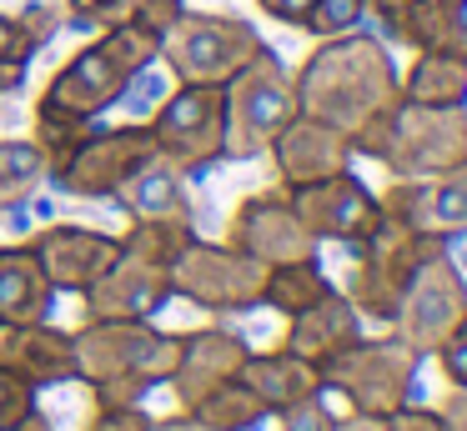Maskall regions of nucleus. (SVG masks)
Segmentation results:
<instances>
[{"mask_svg":"<svg viewBox=\"0 0 467 431\" xmlns=\"http://www.w3.org/2000/svg\"><path fill=\"white\" fill-rule=\"evenodd\" d=\"M387 431H447L442 416H427V411H392Z\"/></svg>","mask_w":467,"mask_h":431,"instance_id":"nucleus-33","label":"nucleus"},{"mask_svg":"<svg viewBox=\"0 0 467 431\" xmlns=\"http://www.w3.org/2000/svg\"><path fill=\"white\" fill-rule=\"evenodd\" d=\"M121 200L141 216H176L182 210V170L171 160L151 156L121 180Z\"/></svg>","mask_w":467,"mask_h":431,"instance_id":"nucleus-21","label":"nucleus"},{"mask_svg":"<svg viewBox=\"0 0 467 431\" xmlns=\"http://www.w3.org/2000/svg\"><path fill=\"white\" fill-rule=\"evenodd\" d=\"M412 56L467 60V0H412L392 26H382Z\"/></svg>","mask_w":467,"mask_h":431,"instance_id":"nucleus-14","label":"nucleus"},{"mask_svg":"<svg viewBox=\"0 0 467 431\" xmlns=\"http://www.w3.org/2000/svg\"><path fill=\"white\" fill-rule=\"evenodd\" d=\"M352 341H357V311L327 291L317 306H306L302 316H296V326H292V356L312 361V366H327V361L342 356Z\"/></svg>","mask_w":467,"mask_h":431,"instance_id":"nucleus-17","label":"nucleus"},{"mask_svg":"<svg viewBox=\"0 0 467 431\" xmlns=\"http://www.w3.org/2000/svg\"><path fill=\"white\" fill-rule=\"evenodd\" d=\"M36 56H41V50L31 46V36H26L21 15H16V10H0V96L21 90L26 66H31Z\"/></svg>","mask_w":467,"mask_h":431,"instance_id":"nucleus-26","label":"nucleus"},{"mask_svg":"<svg viewBox=\"0 0 467 431\" xmlns=\"http://www.w3.org/2000/svg\"><path fill=\"white\" fill-rule=\"evenodd\" d=\"M292 206L312 236H337V241H362L382 221V206L372 200V190L357 176H347V170L342 176H327V180H312V186H296Z\"/></svg>","mask_w":467,"mask_h":431,"instance_id":"nucleus-10","label":"nucleus"},{"mask_svg":"<svg viewBox=\"0 0 467 431\" xmlns=\"http://www.w3.org/2000/svg\"><path fill=\"white\" fill-rule=\"evenodd\" d=\"M262 30L226 10H182L171 30L161 36L156 66L171 70L176 86H226L236 80L262 50Z\"/></svg>","mask_w":467,"mask_h":431,"instance_id":"nucleus-4","label":"nucleus"},{"mask_svg":"<svg viewBox=\"0 0 467 431\" xmlns=\"http://www.w3.org/2000/svg\"><path fill=\"white\" fill-rule=\"evenodd\" d=\"M402 100H412V106H467V60L412 56L402 76Z\"/></svg>","mask_w":467,"mask_h":431,"instance_id":"nucleus-19","label":"nucleus"},{"mask_svg":"<svg viewBox=\"0 0 467 431\" xmlns=\"http://www.w3.org/2000/svg\"><path fill=\"white\" fill-rule=\"evenodd\" d=\"M46 301V271L36 256H0V321H31Z\"/></svg>","mask_w":467,"mask_h":431,"instance_id":"nucleus-22","label":"nucleus"},{"mask_svg":"<svg viewBox=\"0 0 467 431\" xmlns=\"http://www.w3.org/2000/svg\"><path fill=\"white\" fill-rule=\"evenodd\" d=\"M156 156L176 170H206L226 156V90L222 86H176L156 100L146 120Z\"/></svg>","mask_w":467,"mask_h":431,"instance_id":"nucleus-5","label":"nucleus"},{"mask_svg":"<svg viewBox=\"0 0 467 431\" xmlns=\"http://www.w3.org/2000/svg\"><path fill=\"white\" fill-rule=\"evenodd\" d=\"M437 351H442V366H447V376H452L457 386H467V316L457 321V326L447 331L442 341H437Z\"/></svg>","mask_w":467,"mask_h":431,"instance_id":"nucleus-30","label":"nucleus"},{"mask_svg":"<svg viewBox=\"0 0 467 431\" xmlns=\"http://www.w3.org/2000/svg\"><path fill=\"white\" fill-rule=\"evenodd\" d=\"M0 100H5V96H0Z\"/></svg>","mask_w":467,"mask_h":431,"instance_id":"nucleus-35","label":"nucleus"},{"mask_svg":"<svg viewBox=\"0 0 467 431\" xmlns=\"http://www.w3.org/2000/svg\"><path fill=\"white\" fill-rule=\"evenodd\" d=\"M382 210L397 221H407V226H417L432 241L467 231V160L452 170H437V176L392 186V196H387Z\"/></svg>","mask_w":467,"mask_h":431,"instance_id":"nucleus-12","label":"nucleus"},{"mask_svg":"<svg viewBox=\"0 0 467 431\" xmlns=\"http://www.w3.org/2000/svg\"><path fill=\"white\" fill-rule=\"evenodd\" d=\"M286 431H332V416L322 411L317 396H306L296 406H286Z\"/></svg>","mask_w":467,"mask_h":431,"instance_id":"nucleus-31","label":"nucleus"},{"mask_svg":"<svg viewBox=\"0 0 467 431\" xmlns=\"http://www.w3.org/2000/svg\"><path fill=\"white\" fill-rule=\"evenodd\" d=\"M186 0H61L66 30H121V26H141L151 36H166V30L182 20Z\"/></svg>","mask_w":467,"mask_h":431,"instance_id":"nucleus-16","label":"nucleus"},{"mask_svg":"<svg viewBox=\"0 0 467 431\" xmlns=\"http://www.w3.org/2000/svg\"><path fill=\"white\" fill-rule=\"evenodd\" d=\"M161 36L141 26L96 30L81 50H71L66 66L51 70V80L36 96V120L41 126H96L111 106H121L136 90V80L156 66Z\"/></svg>","mask_w":467,"mask_h":431,"instance_id":"nucleus-2","label":"nucleus"},{"mask_svg":"<svg viewBox=\"0 0 467 431\" xmlns=\"http://www.w3.org/2000/svg\"><path fill=\"white\" fill-rule=\"evenodd\" d=\"M327 376L367 411V416H392L402 406L407 386H412V371H417V351L407 341H352L342 356L327 361Z\"/></svg>","mask_w":467,"mask_h":431,"instance_id":"nucleus-7","label":"nucleus"},{"mask_svg":"<svg viewBox=\"0 0 467 431\" xmlns=\"http://www.w3.org/2000/svg\"><path fill=\"white\" fill-rule=\"evenodd\" d=\"M272 160L282 170L286 186H312V180H327V176H342L347 160H352V140L342 130H332L327 120H312L296 110L282 130L272 136Z\"/></svg>","mask_w":467,"mask_h":431,"instance_id":"nucleus-11","label":"nucleus"},{"mask_svg":"<svg viewBox=\"0 0 467 431\" xmlns=\"http://www.w3.org/2000/svg\"><path fill=\"white\" fill-rule=\"evenodd\" d=\"M467 316V286L452 271V261L432 256L422 261V271L412 276L402 306H397V321H402V341L412 351H437V341Z\"/></svg>","mask_w":467,"mask_h":431,"instance_id":"nucleus-8","label":"nucleus"},{"mask_svg":"<svg viewBox=\"0 0 467 431\" xmlns=\"http://www.w3.org/2000/svg\"><path fill=\"white\" fill-rule=\"evenodd\" d=\"M362 20H367V0H317L296 30H306L312 40H332L347 36V30H362Z\"/></svg>","mask_w":467,"mask_h":431,"instance_id":"nucleus-27","label":"nucleus"},{"mask_svg":"<svg viewBox=\"0 0 467 431\" xmlns=\"http://www.w3.org/2000/svg\"><path fill=\"white\" fill-rule=\"evenodd\" d=\"M226 156H256L272 146V136L296 116V86L272 46L256 50V60L236 80H226Z\"/></svg>","mask_w":467,"mask_h":431,"instance_id":"nucleus-6","label":"nucleus"},{"mask_svg":"<svg viewBox=\"0 0 467 431\" xmlns=\"http://www.w3.org/2000/svg\"><path fill=\"white\" fill-rule=\"evenodd\" d=\"M352 150L382 160L397 180L452 170L467 160V106H412L397 96V106L352 136Z\"/></svg>","mask_w":467,"mask_h":431,"instance_id":"nucleus-3","label":"nucleus"},{"mask_svg":"<svg viewBox=\"0 0 467 431\" xmlns=\"http://www.w3.org/2000/svg\"><path fill=\"white\" fill-rule=\"evenodd\" d=\"M16 15H21V26H26V36H31L36 50H46L66 30V15H61V5H56V0H31V5H21Z\"/></svg>","mask_w":467,"mask_h":431,"instance_id":"nucleus-28","label":"nucleus"},{"mask_svg":"<svg viewBox=\"0 0 467 431\" xmlns=\"http://www.w3.org/2000/svg\"><path fill=\"white\" fill-rule=\"evenodd\" d=\"M322 296H327V281H322V271H317L312 261L266 266V291H262V301H272V306H282V311H292V316H302V311L317 306Z\"/></svg>","mask_w":467,"mask_h":431,"instance_id":"nucleus-24","label":"nucleus"},{"mask_svg":"<svg viewBox=\"0 0 467 431\" xmlns=\"http://www.w3.org/2000/svg\"><path fill=\"white\" fill-rule=\"evenodd\" d=\"M46 176V156L36 140H0V210L16 206Z\"/></svg>","mask_w":467,"mask_h":431,"instance_id":"nucleus-25","label":"nucleus"},{"mask_svg":"<svg viewBox=\"0 0 467 431\" xmlns=\"http://www.w3.org/2000/svg\"><path fill=\"white\" fill-rule=\"evenodd\" d=\"M116 256H121V246L111 236H96V231L81 226H56L36 241V261H41L46 281H56V286H91Z\"/></svg>","mask_w":467,"mask_h":431,"instance_id":"nucleus-15","label":"nucleus"},{"mask_svg":"<svg viewBox=\"0 0 467 431\" xmlns=\"http://www.w3.org/2000/svg\"><path fill=\"white\" fill-rule=\"evenodd\" d=\"M11 371L16 376H36V381L71 376L76 371V346L66 336H51V331H21V346L11 351Z\"/></svg>","mask_w":467,"mask_h":431,"instance_id":"nucleus-23","label":"nucleus"},{"mask_svg":"<svg viewBox=\"0 0 467 431\" xmlns=\"http://www.w3.org/2000/svg\"><path fill=\"white\" fill-rule=\"evenodd\" d=\"M317 0H256V10H262L266 20H276V26H302L306 20V10H312Z\"/></svg>","mask_w":467,"mask_h":431,"instance_id":"nucleus-32","label":"nucleus"},{"mask_svg":"<svg viewBox=\"0 0 467 431\" xmlns=\"http://www.w3.org/2000/svg\"><path fill=\"white\" fill-rule=\"evenodd\" d=\"M236 251L262 266H286V261H312L317 251V236L302 226L292 200H276V196H262V200H246L242 216H236Z\"/></svg>","mask_w":467,"mask_h":431,"instance_id":"nucleus-13","label":"nucleus"},{"mask_svg":"<svg viewBox=\"0 0 467 431\" xmlns=\"http://www.w3.org/2000/svg\"><path fill=\"white\" fill-rule=\"evenodd\" d=\"M31 406V391H26V376H16L11 366H0V426H11V421L26 416Z\"/></svg>","mask_w":467,"mask_h":431,"instance_id":"nucleus-29","label":"nucleus"},{"mask_svg":"<svg viewBox=\"0 0 467 431\" xmlns=\"http://www.w3.org/2000/svg\"><path fill=\"white\" fill-rule=\"evenodd\" d=\"M407 5H412V0H367V15H377L382 26H392V20L402 15Z\"/></svg>","mask_w":467,"mask_h":431,"instance_id":"nucleus-34","label":"nucleus"},{"mask_svg":"<svg viewBox=\"0 0 467 431\" xmlns=\"http://www.w3.org/2000/svg\"><path fill=\"white\" fill-rule=\"evenodd\" d=\"M242 376L246 386H252V396L262 401V406H296V401H306L317 391V366L302 356H256V361H242Z\"/></svg>","mask_w":467,"mask_h":431,"instance_id":"nucleus-18","label":"nucleus"},{"mask_svg":"<svg viewBox=\"0 0 467 431\" xmlns=\"http://www.w3.org/2000/svg\"><path fill=\"white\" fill-rule=\"evenodd\" d=\"M292 86H296V110L312 120H327L347 140L362 126H372L402 96V76H397L392 56L367 30L317 40L306 50V60L292 70Z\"/></svg>","mask_w":467,"mask_h":431,"instance_id":"nucleus-1","label":"nucleus"},{"mask_svg":"<svg viewBox=\"0 0 467 431\" xmlns=\"http://www.w3.org/2000/svg\"><path fill=\"white\" fill-rule=\"evenodd\" d=\"M171 291H186L192 301H206V306H252L266 291V266L242 256V251L186 246L171 266Z\"/></svg>","mask_w":467,"mask_h":431,"instance_id":"nucleus-9","label":"nucleus"},{"mask_svg":"<svg viewBox=\"0 0 467 431\" xmlns=\"http://www.w3.org/2000/svg\"><path fill=\"white\" fill-rule=\"evenodd\" d=\"M242 361H246V351H242V341H232V336H202V341H192V346L176 356L182 376L192 381V386H186V396L202 401L212 386L232 381L236 371H242Z\"/></svg>","mask_w":467,"mask_h":431,"instance_id":"nucleus-20","label":"nucleus"}]
</instances>
